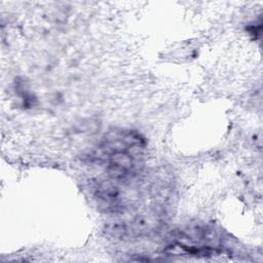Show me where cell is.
I'll list each match as a JSON object with an SVG mask.
<instances>
[{
    "label": "cell",
    "mask_w": 263,
    "mask_h": 263,
    "mask_svg": "<svg viewBox=\"0 0 263 263\" xmlns=\"http://www.w3.org/2000/svg\"><path fill=\"white\" fill-rule=\"evenodd\" d=\"M145 146V139L138 132L113 129L102 139L91 157L105 165L112 179L126 180L137 172Z\"/></svg>",
    "instance_id": "6da1fadb"
}]
</instances>
